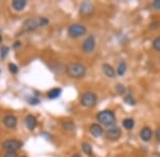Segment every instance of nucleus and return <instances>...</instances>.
I'll use <instances>...</instances> for the list:
<instances>
[{
	"instance_id": "obj_1",
	"label": "nucleus",
	"mask_w": 160,
	"mask_h": 157,
	"mask_svg": "<svg viewBox=\"0 0 160 157\" xmlns=\"http://www.w3.org/2000/svg\"><path fill=\"white\" fill-rule=\"evenodd\" d=\"M66 73L72 79H82L87 73V68L84 65L80 63H72L66 68Z\"/></svg>"
},
{
	"instance_id": "obj_2",
	"label": "nucleus",
	"mask_w": 160,
	"mask_h": 157,
	"mask_svg": "<svg viewBox=\"0 0 160 157\" xmlns=\"http://www.w3.org/2000/svg\"><path fill=\"white\" fill-rule=\"evenodd\" d=\"M48 19L45 17H41V18H28L26 21L22 24V30L26 32H31V31L37 30L40 27H45L46 25H48Z\"/></svg>"
},
{
	"instance_id": "obj_3",
	"label": "nucleus",
	"mask_w": 160,
	"mask_h": 157,
	"mask_svg": "<svg viewBox=\"0 0 160 157\" xmlns=\"http://www.w3.org/2000/svg\"><path fill=\"white\" fill-rule=\"evenodd\" d=\"M96 119L99 121L100 124L105 125V127H114V123H115V114L112 112V110L109 109H106L102 110L97 114L96 116Z\"/></svg>"
},
{
	"instance_id": "obj_4",
	"label": "nucleus",
	"mask_w": 160,
	"mask_h": 157,
	"mask_svg": "<svg viewBox=\"0 0 160 157\" xmlns=\"http://www.w3.org/2000/svg\"><path fill=\"white\" fill-rule=\"evenodd\" d=\"M80 103H81L84 107H88V109L94 107L97 103V96L94 92L87 91L82 95L81 98H80Z\"/></svg>"
},
{
	"instance_id": "obj_5",
	"label": "nucleus",
	"mask_w": 160,
	"mask_h": 157,
	"mask_svg": "<svg viewBox=\"0 0 160 157\" xmlns=\"http://www.w3.org/2000/svg\"><path fill=\"white\" fill-rule=\"evenodd\" d=\"M68 35L73 38H78L83 36L87 33V27L81 24H74L68 27Z\"/></svg>"
},
{
	"instance_id": "obj_6",
	"label": "nucleus",
	"mask_w": 160,
	"mask_h": 157,
	"mask_svg": "<svg viewBox=\"0 0 160 157\" xmlns=\"http://www.w3.org/2000/svg\"><path fill=\"white\" fill-rule=\"evenodd\" d=\"M1 145L6 150V152H16L19 149H22L24 143H22V141L17 140V139H8L2 142Z\"/></svg>"
},
{
	"instance_id": "obj_7",
	"label": "nucleus",
	"mask_w": 160,
	"mask_h": 157,
	"mask_svg": "<svg viewBox=\"0 0 160 157\" xmlns=\"http://www.w3.org/2000/svg\"><path fill=\"white\" fill-rule=\"evenodd\" d=\"M95 47H96L95 36L94 35H90L89 37H87L84 39L83 44H82V51L84 53H87V54H89V53H92L95 50Z\"/></svg>"
},
{
	"instance_id": "obj_8",
	"label": "nucleus",
	"mask_w": 160,
	"mask_h": 157,
	"mask_svg": "<svg viewBox=\"0 0 160 157\" xmlns=\"http://www.w3.org/2000/svg\"><path fill=\"white\" fill-rule=\"evenodd\" d=\"M121 136H122V130L118 127H111L106 132V137L112 141L118 140Z\"/></svg>"
},
{
	"instance_id": "obj_9",
	"label": "nucleus",
	"mask_w": 160,
	"mask_h": 157,
	"mask_svg": "<svg viewBox=\"0 0 160 157\" xmlns=\"http://www.w3.org/2000/svg\"><path fill=\"white\" fill-rule=\"evenodd\" d=\"M94 12V7L91 2H83L80 6V14L83 16H90Z\"/></svg>"
},
{
	"instance_id": "obj_10",
	"label": "nucleus",
	"mask_w": 160,
	"mask_h": 157,
	"mask_svg": "<svg viewBox=\"0 0 160 157\" xmlns=\"http://www.w3.org/2000/svg\"><path fill=\"white\" fill-rule=\"evenodd\" d=\"M3 124L8 128H15L17 125V118L14 115H7L3 118Z\"/></svg>"
},
{
	"instance_id": "obj_11",
	"label": "nucleus",
	"mask_w": 160,
	"mask_h": 157,
	"mask_svg": "<svg viewBox=\"0 0 160 157\" xmlns=\"http://www.w3.org/2000/svg\"><path fill=\"white\" fill-rule=\"evenodd\" d=\"M90 133L95 138H99L104 134V128L98 123H93V124H91V127H90Z\"/></svg>"
},
{
	"instance_id": "obj_12",
	"label": "nucleus",
	"mask_w": 160,
	"mask_h": 157,
	"mask_svg": "<svg viewBox=\"0 0 160 157\" xmlns=\"http://www.w3.org/2000/svg\"><path fill=\"white\" fill-rule=\"evenodd\" d=\"M25 123H26V127L29 131H33L38 125V120L35 118V116L33 115H28L25 119Z\"/></svg>"
},
{
	"instance_id": "obj_13",
	"label": "nucleus",
	"mask_w": 160,
	"mask_h": 157,
	"mask_svg": "<svg viewBox=\"0 0 160 157\" xmlns=\"http://www.w3.org/2000/svg\"><path fill=\"white\" fill-rule=\"evenodd\" d=\"M102 72L105 73V76L110 79H113L115 76V74H117L115 70L113 69V67L109 65V64H102Z\"/></svg>"
},
{
	"instance_id": "obj_14",
	"label": "nucleus",
	"mask_w": 160,
	"mask_h": 157,
	"mask_svg": "<svg viewBox=\"0 0 160 157\" xmlns=\"http://www.w3.org/2000/svg\"><path fill=\"white\" fill-rule=\"evenodd\" d=\"M152 136H153V132H152V130L148 127H143L140 131V137H141L142 140L145 141V142H148V141L151 140Z\"/></svg>"
},
{
	"instance_id": "obj_15",
	"label": "nucleus",
	"mask_w": 160,
	"mask_h": 157,
	"mask_svg": "<svg viewBox=\"0 0 160 157\" xmlns=\"http://www.w3.org/2000/svg\"><path fill=\"white\" fill-rule=\"evenodd\" d=\"M26 6H27V1H25V0H14V1H12L13 9L17 12L22 11L26 7Z\"/></svg>"
},
{
	"instance_id": "obj_16",
	"label": "nucleus",
	"mask_w": 160,
	"mask_h": 157,
	"mask_svg": "<svg viewBox=\"0 0 160 157\" xmlns=\"http://www.w3.org/2000/svg\"><path fill=\"white\" fill-rule=\"evenodd\" d=\"M61 94H62V89L56 87V88L50 89V90L47 92V97L51 100H55V99H57V98L60 97Z\"/></svg>"
},
{
	"instance_id": "obj_17",
	"label": "nucleus",
	"mask_w": 160,
	"mask_h": 157,
	"mask_svg": "<svg viewBox=\"0 0 160 157\" xmlns=\"http://www.w3.org/2000/svg\"><path fill=\"white\" fill-rule=\"evenodd\" d=\"M122 124H123L124 128L130 131V130H132L133 127H135V121H133V119H131V118H126V119L123 120Z\"/></svg>"
},
{
	"instance_id": "obj_18",
	"label": "nucleus",
	"mask_w": 160,
	"mask_h": 157,
	"mask_svg": "<svg viewBox=\"0 0 160 157\" xmlns=\"http://www.w3.org/2000/svg\"><path fill=\"white\" fill-rule=\"evenodd\" d=\"M62 127H63L65 131L71 132V131L75 130V124H74L73 121H71V120H64L63 122H62Z\"/></svg>"
},
{
	"instance_id": "obj_19",
	"label": "nucleus",
	"mask_w": 160,
	"mask_h": 157,
	"mask_svg": "<svg viewBox=\"0 0 160 157\" xmlns=\"http://www.w3.org/2000/svg\"><path fill=\"white\" fill-rule=\"evenodd\" d=\"M81 149H82V151H83V153L84 154H87L88 156H91L92 155V145H90V143H88V142H82L81 143Z\"/></svg>"
},
{
	"instance_id": "obj_20",
	"label": "nucleus",
	"mask_w": 160,
	"mask_h": 157,
	"mask_svg": "<svg viewBox=\"0 0 160 157\" xmlns=\"http://www.w3.org/2000/svg\"><path fill=\"white\" fill-rule=\"evenodd\" d=\"M126 68H127V65L124 61H122L120 63V65L118 66V70H117V73L118 76H123L124 73L126 72Z\"/></svg>"
},
{
	"instance_id": "obj_21",
	"label": "nucleus",
	"mask_w": 160,
	"mask_h": 157,
	"mask_svg": "<svg viewBox=\"0 0 160 157\" xmlns=\"http://www.w3.org/2000/svg\"><path fill=\"white\" fill-rule=\"evenodd\" d=\"M124 101L127 103V104H129V105H136V100L132 98L131 94L126 95V97L124 98Z\"/></svg>"
},
{
	"instance_id": "obj_22",
	"label": "nucleus",
	"mask_w": 160,
	"mask_h": 157,
	"mask_svg": "<svg viewBox=\"0 0 160 157\" xmlns=\"http://www.w3.org/2000/svg\"><path fill=\"white\" fill-rule=\"evenodd\" d=\"M153 48L155 49L156 51L160 52V36L156 37L155 39L153 40Z\"/></svg>"
},
{
	"instance_id": "obj_23",
	"label": "nucleus",
	"mask_w": 160,
	"mask_h": 157,
	"mask_svg": "<svg viewBox=\"0 0 160 157\" xmlns=\"http://www.w3.org/2000/svg\"><path fill=\"white\" fill-rule=\"evenodd\" d=\"M115 90H117L118 95H124L126 91V88H125V86L122 84H117V86H115Z\"/></svg>"
},
{
	"instance_id": "obj_24",
	"label": "nucleus",
	"mask_w": 160,
	"mask_h": 157,
	"mask_svg": "<svg viewBox=\"0 0 160 157\" xmlns=\"http://www.w3.org/2000/svg\"><path fill=\"white\" fill-rule=\"evenodd\" d=\"M9 70H10V72H11V73L16 74L17 72H18V67L15 65V64L10 63V64H9Z\"/></svg>"
},
{
	"instance_id": "obj_25",
	"label": "nucleus",
	"mask_w": 160,
	"mask_h": 157,
	"mask_svg": "<svg viewBox=\"0 0 160 157\" xmlns=\"http://www.w3.org/2000/svg\"><path fill=\"white\" fill-rule=\"evenodd\" d=\"M28 102H29V104H31V105H38V103H40V98L38 96L31 97L30 99H28Z\"/></svg>"
},
{
	"instance_id": "obj_26",
	"label": "nucleus",
	"mask_w": 160,
	"mask_h": 157,
	"mask_svg": "<svg viewBox=\"0 0 160 157\" xmlns=\"http://www.w3.org/2000/svg\"><path fill=\"white\" fill-rule=\"evenodd\" d=\"M8 52H9V48L7 46H3V47H1V49H0V56L2 58H4L8 55Z\"/></svg>"
},
{
	"instance_id": "obj_27",
	"label": "nucleus",
	"mask_w": 160,
	"mask_h": 157,
	"mask_svg": "<svg viewBox=\"0 0 160 157\" xmlns=\"http://www.w3.org/2000/svg\"><path fill=\"white\" fill-rule=\"evenodd\" d=\"M3 157H18L16 152H6Z\"/></svg>"
},
{
	"instance_id": "obj_28",
	"label": "nucleus",
	"mask_w": 160,
	"mask_h": 157,
	"mask_svg": "<svg viewBox=\"0 0 160 157\" xmlns=\"http://www.w3.org/2000/svg\"><path fill=\"white\" fill-rule=\"evenodd\" d=\"M153 7L156 10H160V0H155L153 2Z\"/></svg>"
},
{
	"instance_id": "obj_29",
	"label": "nucleus",
	"mask_w": 160,
	"mask_h": 157,
	"mask_svg": "<svg viewBox=\"0 0 160 157\" xmlns=\"http://www.w3.org/2000/svg\"><path fill=\"white\" fill-rule=\"evenodd\" d=\"M20 47H22V43H20V42H16V43H14V45H13V48H14L15 50L19 49Z\"/></svg>"
},
{
	"instance_id": "obj_30",
	"label": "nucleus",
	"mask_w": 160,
	"mask_h": 157,
	"mask_svg": "<svg viewBox=\"0 0 160 157\" xmlns=\"http://www.w3.org/2000/svg\"><path fill=\"white\" fill-rule=\"evenodd\" d=\"M156 139L160 142V128H157L156 131Z\"/></svg>"
},
{
	"instance_id": "obj_31",
	"label": "nucleus",
	"mask_w": 160,
	"mask_h": 157,
	"mask_svg": "<svg viewBox=\"0 0 160 157\" xmlns=\"http://www.w3.org/2000/svg\"><path fill=\"white\" fill-rule=\"evenodd\" d=\"M72 157H80V155H79V154H74Z\"/></svg>"
},
{
	"instance_id": "obj_32",
	"label": "nucleus",
	"mask_w": 160,
	"mask_h": 157,
	"mask_svg": "<svg viewBox=\"0 0 160 157\" xmlns=\"http://www.w3.org/2000/svg\"><path fill=\"white\" fill-rule=\"evenodd\" d=\"M1 42H2V36L0 35V43H1Z\"/></svg>"
},
{
	"instance_id": "obj_33",
	"label": "nucleus",
	"mask_w": 160,
	"mask_h": 157,
	"mask_svg": "<svg viewBox=\"0 0 160 157\" xmlns=\"http://www.w3.org/2000/svg\"><path fill=\"white\" fill-rule=\"evenodd\" d=\"M22 157H26V156H22Z\"/></svg>"
}]
</instances>
